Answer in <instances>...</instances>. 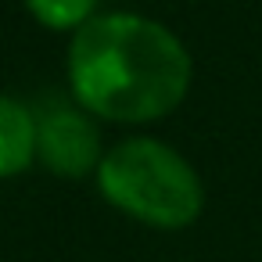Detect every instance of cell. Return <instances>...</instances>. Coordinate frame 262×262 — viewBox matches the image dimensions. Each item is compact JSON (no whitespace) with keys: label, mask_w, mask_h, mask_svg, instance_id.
Wrapping results in <instances>:
<instances>
[{"label":"cell","mask_w":262,"mask_h":262,"mask_svg":"<svg viewBox=\"0 0 262 262\" xmlns=\"http://www.w3.org/2000/svg\"><path fill=\"white\" fill-rule=\"evenodd\" d=\"M33 155H36L33 112L11 97H0V180L29 169Z\"/></svg>","instance_id":"277c9868"},{"label":"cell","mask_w":262,"mask_h":262,"mask_svg":"<svg viewBox=\"0 0 262 262\" xmlns=\"http://www.w3.org/2000/svg\"><path fill=\"white\" fill-rule=\"evenodd\" d=\"M69 79L83 108L115 122H151L183 101L190 54L151 18L101 15L76 29Z\"/></svg>","instance_id":"6da1fadb"},{"label":"cell","mask_w":262,"mask_h":262,"mask_svg":"<svg viewBox=\"0 0 262 262\" xmlns=\"http://www.w3.org/2000/svg\"><path fill=\"white\" fill-rule=\"evenodd\" d=\"M26 8L47 29H79L90 22L97 0H26Z\"/></svg>","instance_id":"5b68a950"},{"label":"cell","mask_w":262,"mask_h":262,"mask_svg":"<svg viewBox=\"0 0 262 262\" xmlns=\"http://www.w3.org/2000/svg\"><path fill=\"white\" fill-rule=\"evenodd\" d=\"M33 122H36V155L51 172L86 176L94 165H101V133L69 101L61 97L47 101L33 115Z\"/></svg>","instance_id":"3957f363"},{"label":"cell","mask_w":262,"mask_h":262,"mask_svg":"<svg viewBox=\"0 0 262 262\" xmlns=\"http://www.w3.org/2000/svg\"><path fill=\"white\" fill-rule=\"evenodd\" d=\"M97 183L115 208L158 230L190 226L205 205L201 180L187 158L147 137L112 147L97 165Z\"/></svg>","instance_id":"7a4b0ae2"}]
</instances>
